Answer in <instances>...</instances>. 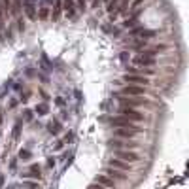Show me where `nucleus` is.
I'll list each match as a JSON object with an SVG mask.
<instances>
[{
	"instance_id": "a878e982",
	"label": "nucleus",
	"mask_w": 189,
	"mask_h": 189,
	"mask_svg": "<svg viewBox=\"0 0 189 189\" xmlns=\"http://www.w3.org/2000/svg\"><path fill=\"white\" fill-rule=\"evenodd\" d=\"M117 4H119V0H110V2H108V11L112 13V11H114V8H117Z\"/></svg>"
},
{
	"instance_id": "4be33fe9",
	"label": "nucleus",
	"mask_w": 189,
	"mask_h": 189,
	"mask_svg": "<svg viewBox=\"0 0 189 189\" xmlns=\"http://www.w3.org/2000/svg\"><path fill=\"white\" fill-rule=\"evenodd\" d=\"M15 23H17V30H19L21 34H23V32H25V29H27V25H25V19L19 15V17L15 19Z\"/></svg>"
},
{
	"instance_id": "a19ab883",
	"label": "nucleus",
	"mask_w": 189,
	"mask_h": 189,
	"mask_svg": "<svg viewBox=\"0 0 189 189\" xmlns=\"http://www.w3.org/2000/svg\"><path fill=\"white\" fill-rule=\"evenodd\" d=\"M40 95H42V96H44V99H46V100H47V99H49V96H47V93H46V91H42V89H40Z\"/></svg>"
},
{
	"instance_id": "6ab92c4d",
	"label": "nucleus",
	"mask_w": 189,
	"mask_h": 189,
	"mask_svg": "<svg viewBox=\"0 0 189 189\" xmlns=\"http://www.w3.org/2000/svg\"><path fill=\"white\" fill-rule=\"evenodd\" d=\"M146 46H148V40H144V38L131 40V47H132V49H144Z\"/></svg>"
},
{
	"instance_id": "a18cd8bd",
	"label": "nucleus",
	"mask_w": 189,
	"mask_h": 189,
	"mask_svg": "<svg viewBox=\"0 0 189 189\" xmlns=\"http://www.w3.org/2000/svg\"><path fill=\"white\" fill-rule=\"evenodd\" d=\"M0 123H2V114H0Z\"/></svg>"
},
{
	"instance_id": "423d86ee",
	"label": "nucleus",
	"mask_w": 189,
	"mask_h": 189,
	"mask_svg": "<svg viewBox=\"0 0 189 189\" xmlns=\"http://www.w3.org/2000/svg\"><path fill=\"white\" fill-rule=\"evenodd\" d=\"M144 93H146V87L127 85V87H123V89H121V93H117V95H121V96H142Z\"/></svg>"
},
{
	"instance_id": "f8f14e48",
	"label": "nucleus",
	"mask_w": 189,
	"mask_h": 189,
	"mask_svg": "<svg viewBox=\"0 0 189 189\" xmlns=\"http://www.w3.org/2000/svg\"><path fill=\"white\" fill-rule=\"evenodd\" d=\"M144 129H115V136L119 138H134L138 134H142Z\"/></svg>"
},
{
	"instance_id": "2eb2a0df",
	"label": "nucleus",
	"mask_w": 189,
	"mask_h": 189,
	"mask_svg": "<svg viewBox=\"0 0 189 189\" xmlns=\"http://www.w3.org/2000/svg\"><path fill=\"white\" fill-rule=\"evenodd\" d=\"M62 10L66 11V17L68 19H74L76 17V4H74V0H62Z\"/></svg>"
},
{
	"instance_id": "f03ea898",
	"label": "nucleus",
	"mask_w": 189,
	"mask_h": 189,
	"mask_svg": "<svg viewBox=\"0 0 189 189\" xmlns=\"http://www.w3.org/2000/svg\"><path fill=\"white\" fill-rule=\"evenodd\" d=\"M114 155L117 159L125 161V163H136V161H140V155L134 150H114Z\"/></svg>"
},
{
	"instance_id": "72a5a7b5",
	"label": "nucleus",
	"mask_w": 189,
	"mask_h": 189,
	"mask_svg": "<svg viewBox=\"0 0 189 189\" xmlns=\"http://www.w3.org/2000/svg\"><path fill=\"white\" fill-rule=\"evenodd\" d=\"M25 185L29 187V189H36V187H38L36 184H34V181H25Z\"/></svg>"
},
{
	"instance_id": "ddd939ff",
	"label": "nucleus",
	"mask_w": 189,
	"mask_h": 189,
	"mask_svg": "<svg viewBox=\"0 0 189 189\" xmlns=\"http://www.w3.org/2000/svg\"><path fill=\"white\" fill-rule=\"evenodd\" d=\"M61 13H62V0H53V11L49 13L53 23H57L61 19Z\"/></svg>"
},
{
	"instance_id": "f257e3e1",
	"label": "nucleus",
	"mask_w": 189,
	"mask_h": 189,
	"mask_svg": "<svg viewBox=\"0 0 189 189\" xmlns=\"http://www.w3.org/2000/svg\"><path fill=\"white\" fill-rule=\"evenodd\" d=\"M119 114H121V117H125V119H129L132 123H140V121L146 119V115L142 114V112H138L134 108H125V106H121L119 108Z\"/></svg>"
},
{
	"instance_id": "cd10ccee",
	"label": "nucleus",
	"mask_w": 189,
	"mask_h": 189,
	"mask_svg": "<svg viewBox=\"0 0 189 189\" xmlns=\"http://www.w3.org/2000/svg\"><path fill=\"white\" fill-rule=\"evenodd\" d=\"M19 132H21V121H17L13 127V138H19Z\"/></svg>"
},
{
	"instance_id": "4468645a",
	"label": "nucleus",
	"mask_w": 189,
	"mask_h": 189,
	"mask_svg": "<svg viewBox=\"0 0 189 189\" xmlns=\"http://www.w3.org/2000/svg\"><path fill=\"white\" fill-rule=\"evenodd\" d=\"M104 174H106L108 178H112V180H119V181H125V180H127V174H125V172H121V170L112 169V166L104 170Z\"/></svg>"
},
{
	"instance_id": "473e14b6",
	"label": "nucleus",
	"mask_w": 189,
	"mask_h": 189,
	"mask_svg": "<svg viewBox=\"0 0 189 189\" xmlns=\"http://www.w3.org/2000/svg\"><path fill=\"white\" fill-rule=\"evenodd\" d=\"M29 96H30V93H27V91H25V93H21V102H27V100H29Z\"/></svg>"
},
{
	"instance_id": "2f4dec72",
	"label": "nucleus",
	"mask_w": 189,
	"mask_h": 189,
	"mask_svg": "<svg viewBox=\"0 0 189 189\" xmlns=\"http://www.w3.org/2000/svg\"><path fill=\"white\" fill-rule=\"evenodd\" d=\"M131 2H132V6H131L129 10H132V8H138L140 4H144V0H131Z\"/></svg>"
},
{
	"instance_id": "aec40b11",
	"label": "nucleus",
	"mask_w": 189,
	"mask_h": 189,
	"mask_svg": "<svg viewBox=\"0 0 189 189\" xmlns=\"http://www.w3.org/2000/svg\"><path fill=\"white\" fill-rule=\"evenodd\" d=\"M47 131L51 132V134H59L61 132V121H57V119H53L49 125H47Z\"/></svg>"
},
{
	"instance_id": "c9c22d12",
	"label": "nucleus",
	"mask_w": 189,
	"mask_h": 189,
	"mask_svg": "<svg viewBox=\"0 0 189 189\" xmlns=\"http://www.w3.org/2000/svg\"><path fill=\"white\" fill-rule=\"evenodd\" d=\"M87 189H106V187H102V185H99V184H91Z\"/></svg>"
},
{
	"instance_id": "a211bd4d",
	"label": "nucleus",
	"mask_w": 189,
	"mask_h": 189,
	"mask_svg": "<svg viewBox=\"0 0 189 189\" xmlns=\"http://www.w3.org/2000/svg\"><path fill=\"white\" fill-rule=\"evenodd\" d=\"M21 6H23V4H21V0H11V10H10V15H13V17L17 19V17L21 15V10H23Z\"/></svg>"
},
{
	"instance_id": "39448f33",
	"label": "nucleus",
	"mask_w": 189,
	"mask_h": 189,
	"mask_svg": "<svg viewBox=\"0 0 189 189\" xmlns=\"http://www.w3.org/2000/svg\"><path fill=\"white\" fill-rule=\"evenodd\" d=\"M155 30H148V29H144V27H132V29L129 30V38H136V36H142L144 40H148V38H153L155 36Z\"/></svg>"
},
{
	"instance_id": "e433bc0d",
	"label": "nucleus",
	"mask_w": 189,
	"mask_h": 189,
	"mask_svg": "<svg viewBox=\"0 0 189 189\" xmlns=\"http://www.w3.org/2000/svg\"><path fill=\"white\" fill-rule=\"evenodd\" d=\"M13 89H15V91H21V81H15V83H13Z\"/></svg>"
},
{
	"instance_id": "c03bdc74",
	"label": "nucleus",
	"mask_w": 189,
	"mask_h": 189,
	"mask_svg": "<svg viewBox=\"0 0 189 189\" xmlns=\"http://www.w3.org/2000/svg\"><path fill=\"white\" fill-rule=\"evenodd\" d=\"M46 4H47V6H51V4H53V0H46Z\"/></svg>"
},
{
	"instance_id": "6e6552de",
	"label": "nucleus",
	"mask_w": 189,
	"mask_h": 189,
	"mask_svg": "<svg viewBox=\"0 0 189 189\" xmlns=\"http://www.w3.org/2000/svg\"><path fill=\"white\" fill-rule=\"evenodd\" d=\"M123 81L127 83H132V85H138V87H146V83H150L148 78H144V76H138V74H125L123 76Z\"/></svg>"
},
{
	"instance_id": "412c9836",
	"label": "nucleus",
	"mask_w": 189,
	"mask_h": 189,
	"mask_svg": "<svg viewBox=\"0 0 189 189\" xmlns=\"http://www.w3.org/2000/svg\"><path fill=\"white\" fill-rule=\"evenodd\" d=\"M47 112H49V108H47L46 102H40L38 106H36V114H38V115H46Z\"/></svg>"
},
{
	"instance_id": "f3484780",
	"label": "nucleus",
	"mask_w": 189,
	"mask_h": 189,
	"mask_svg": "<svg viewBox=\"0 0 189 189\" xmlns=\"http://www.w3.org/2000/svg\"><path fill=\"white\" fill-rule=\"evenodd\" d=\"M95 184H99V185H102V187H106V189H112L114 187L115 189V184H114V180L112 178H108L106 174H100V176H96V180H95Z\"/></svg>"
},
{
	"instance_id": "bb28decb",
	"label": "nucleus",
	"mask_w": 189,
	"mask_h": 189,
	"mask_svg": "<svg viewBox=\"0 0 189 189\" xmlns=\"http://www.w3.org/2000/svg\"><path fill=\"white\" fill-rule=\"evenodd\" d=\"M19 157L23 159V161H29L30 159V151L29 150H21V153H19Z\"/></svg>"
},
{
	"instance_id": "c85d7f7f",
	"label": "nucleus",
	"mask_w": 189,
	"mask_h": 189,
	"mask_svg": "<svg viewBox=\"0 0 189 189\" xmlns=\"http://www.w3.org/2000/svg\"><path fill=\"white\" fill-rule=\"evenodd\" d=\"M78 10L80 11H85L87 10V0H78Z\"/></svg>"
},
{
	"instance_id": "0eeeda50",
	"label": "nucleus",
	"mask_w": 189,
	"mask_h": 189,
	"mask_svg": "<svg viewBox=\"0 0 189 189\" xmlns=\"http://www.w3.org/2000/svg\"><path fill=\"white\" fill-rule=\"evenodd\" d=\"M110 125H112V127H117V129H140V127H136L132 121L125 119V117H112V119H110Z\"/></svg>"
},
{
	"instance_id": "79ce46f5",
	"label": "nucleus",
	"mask_w": 189,
	"mask_h": 189,
	"mask_svg": "<svg viewBox=\"0 0 189 189\" xmlns=\"http://www.w3.org/2000/svg\"><path fill=\"white\" fill-rule=\"evenodd\" d=\"M27 76H29V78H30V76H34V70H32V68H29V70H27Z\"/></svg>"
},
{
	"instance_id": "1a4fd4ad",
	"label": "nucleus",
	"mask_w": 189,
	"mask_h": 189,
	"mask_svg": "<svg viewBox=\"0 0 189 189\" xmlns=\"http://www.w3.org/2000/svg\"><path fill=\"white\" fill-rule=\"evenodd\" d=\"M110 148L112 150H136L138 144L136 142H123V140H110Z\"/></svg>"
},
{
	"instance_id": "c756f323",
	"label": "nucleus",
	"mask_w": 189,
	"mask_h": 189,
	"mask_svg": "<svg viewBox=\"0 0 189 189\" xmlns=\"http://www.w3.org/2000/svg\"><path fill=\"white\" fill-rule=\"evenodd\" d=\"M119 59H121L123 62H129V61H131V53H127V51H121V55H119Z\"/></svg>"
},
{
	"instance_id": "37998d69",
	"label": "nucleus",
	"mask_w": 189,
	"mask_h": 189,
	"mask_svg": "<svg viewBox=\"0 0 189 189\" xmlns=\"http://www.w3.org/2000/svg\"><path fill=\"white\" fill-rule=\"evenodd\" d=\"M6 189H19V185H10V187H6Z\"/></svg>"
},
{
	"instance_id": "9b49d317",
	"label": "nucleus",
	"mask_w": 189,
	"mask_h": 189,
	"mask_svg": "<svg viewBox=\"0 0 189 189\" xmlns=\"http://www.w3.org/2000/svg\"><path fill=\"white\" fill-rule=\"evenodd\" d=\"M129 6H131V0H119V4H117V10L110 13V23H114V21L117 19V15H121V13L127 11Z\"/></svg>"
},
{
	"instance_id": "393cba45",
	"label": "nucleus",
	"mask_w": 189,
	"mask_h": 189,
	"mask_svg": "<svg viewBox=\"0 0 189 189\" xmlns=\"http://www.w3.org/2000/svg\"><path fill=\"white\" fill-rule=\"evenodd\" d=\"M23 114H25V115H23V119H25L27 123H29V121H32V117H34V114H32V110H25V112H23Z\"/></svg>"
},
{
	"instance_id": "4c0bfd02",
	"label": "nucleus",
	"mask_w": 189,
	"mask_h": 189,
	"mask_svg": "<svg viewBox=\"0 0 189 189\" xmlns=\"http://www.w3.org/2000/svg\"><path fill=\"white\" fill-rule=\"evenodd\" d=\"M15 166H17V161H15V159H13V161H11V163H10V169H11V170H15Z\"/></svg>"
},
{
	"instance_id": "49530a36",
	"label": "nucleus",
	"mask_w": 189,
	"mask_h": 189,
	"mask_svg": "<svg viewBox=\"0 0 189 189\" xmlns=\"http://www.w3.org/2000/svg\"><path fill=\"white\" fill-rule=\"evenodd\" d=\"M102 2H106V4H108V2H110V0H102Z\"/></svg>"
},
{
	"instance_id": "dca6fc26",
	"label": "nucleus",
	"mask_w": 189,
	"mask_h": 189,
	"mask_svg": "<svg viewBox=\"0 0 189 189\" xmlns=\"http://www.w3.org/2000/svg\"><path fill=\"white\" fill-rule=\"evenodd\" d=\"M110 166H112V169H115V170H121V172L131 170V165L125 163V161H121V159H110Z\"/></svg>"
},
{
	"instance_id": "7c9ffc66",
	"label": "nucleus",
	"mask_w": 189,
	"mask_h": 189,
	"mask_svg": "<svg viewBox=\"0 0 189 189\" xmlns=\"http://www.w3.org/2000/svg\"><path fill=\"white\" fill-rule=\"evenodd\" d=\"M55 104H57V106H61V108H62V106H65V104H66V100L62 99V96H57V99H55Z\"/></svg>"
},
{
	"instance_id": "9d476101",
	"label": "nucleus",
	"mask_w": 189,
	"mask_h": 189,
	"mask_svg": "<svg viewBox=\"0 0 189 189\" xmlns=\"http://www.w3.org/2000/svg\"><path fill=\"white\" fill-rule=\"evenodd\" d=\"M132 62H134L136 66H140V68H150V66H155V59L153 57H146V55H138V57H134L132 59Z\"/></svg>"
},
{
	"instance_id": "b1692460",
	"label": "nucleus",
	"mask_w": 189,
	"mask_h": 189,
	"mask_svg": "<svg viewBox=\"0 0 189 189\" xmlns=\"http://www.w3.org/2000/svg\"><path fill=\"white\" fill-rule=\"evenodd\" d=\"M2 6H4L6 15H10V10H11V0H2Z\"/></svg>"
},
{
	"instance_id": "5701e85b",
	"label": "nucleus",
	"mask_w": 189,
	"mask_h": 189,
	"mask_svg": "<svg viewBox=\"0 0 189 189\" xmlns=\"http://www.w3.org/2000/svg\"><path fill=\"white\" fill-rule=\"evenodd\" d=\"M2 36H4V42H6V40H10V42L13 40V27H11V25L8 27V29H6V32L2 34Z\"/></svg>"
},
{
	"instance_id": "ea45409f",
	"label": "nucleus",
	"mask_w": 189,
	"mask_h": 189,
	"mask_svg": "<svg viewBox=\"0 0 189 189\" xmlns=\"http://www.w3.org/2000/svg\"><path fill=\"white\" fill-rule=\"evenodd\" d=\"M15 106H17V100H11V102H10V106H8V108H10V110H13V108H15Z\"/></svg>"
},
{
	"instance_id": "58836bf2",
	"label": "nucleus",
	"mask_w": 189,
	"mask_h": 189,
	"mask_svg": "<svg viewBox=\"0 0 189 189\" xmlns=\"http://www.w3.org/2000/svg\"><path fill=\"white\" fill-rule=\"evenodd\" d=\"M4 181H6V178H4V174H0V189L4 187Z\"/></svg>"
},
{
	"instance_id": "20e7f679",
	"label": "nucleus",
	"mask_w": 189,
	"mask_h": 189,
	"mask_svg": "<svg viewBox=\"0 0 189 189\" xmlns=\"http://www.w3.org/2000/svg\"><path fill=\"white\" fill-rule=\"evenodd\" d=\"M114 99H117L121 102V106L125 108H136V106H142V104H146L144 99H129V96H121V95H114Z\"/></svg>"
},
{
	"instance_id": "f704fd0d",
	"label": "nucleus",
	"mask_w": 189,
	"mask_h": 189,
	"mask_svg": "<svg viewBox=\"0 0 189 189\" xmlns=\"http://www.w3.org/2000/svg\"><path fill=\"white\" fill-rule=\"evenodd\" d=\"M47 166H49V169H53V166H55V157H49V159H47Z\"/></svg>"
},
{
	"instance_id": "7ed1b4c3",
	"label": "nucleus",
	"mask_w": 189,
	"mask_h": 189,
	"mask_svg": "<svg viewBox=\"0 0 189 189\" xmlns=\"http://www.w3.org/2000/svg\"><path fill=\"white\" fill-rule=\"evenodd\" d=\"M21 4H23L21 8H23L25 15L29 17L30 21H36V19H38V11H36V0H23Z\"/></svg>"
}]
</instances>
